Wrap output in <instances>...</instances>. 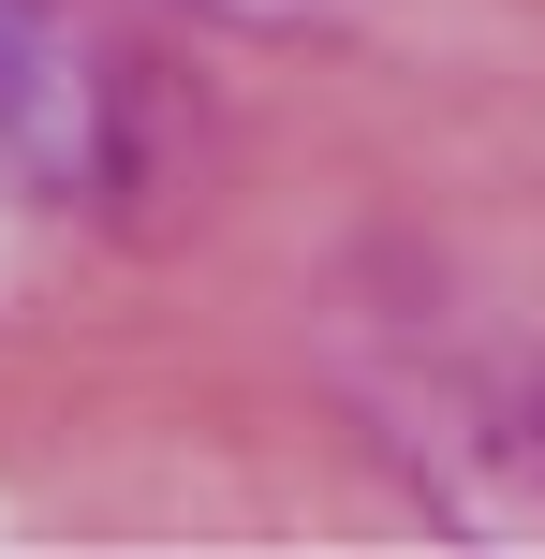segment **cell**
I'll return each mask as SVG.
<instances>
[{"label":"cell","instance_id":"cell-1","mask_svg":"<svg viewBox=\"0 0 545 559\" xmlns=\"http://www.w3.org/2000/svg\"><path fill=\"white\" fill-rule=\"evenodd\" d=\"M118 177V104L88 59V0H0V192L88 206Z\"/></svg>","mask_w":545,"mask_h":559}]
</instances>
